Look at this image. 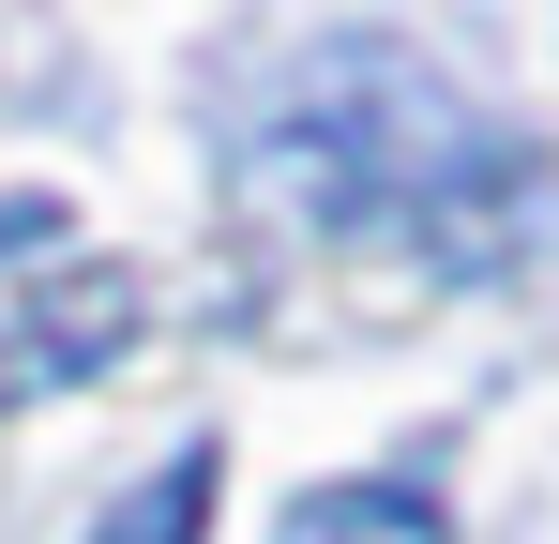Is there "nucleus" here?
<instances>
[{
    "label": "nucleus",
    "mask_w": 559,
    "mask_h": 544,
    "mask_svg": "<svg viewBox=\"0 0 559 544\" xmlns=\"http://www.w3.org/2000/svg\"><path fill=\"white\" fill-rule=\"evenodd\" d=\"M242 197H287L302 227H408L424 258L499 272L559 243V152H530L514 121H484L424 46L378 31H318L227 121Z\"/></svg>",
    "instance_id": "f257e3e1"
},
{
    "label": "nucleus",
    "mask_w": 559,
    "mask_h": 544,
    "mask_svg": "<svg viewBox=\"0 0 559 544\" xmlns=\"http://www.w3.org/2000/svg\"><path fill=\"white\" fill-rule=\"evenodd\" d=\"M136 318H152V272H121V258L61 272V287L0 333V409H15V393H61V378H92V363H121Z\"/></svg>",
    "instance_id": "f03ea898"
},
{
    "label": "nucleus",
    "mask_w": 559,
    "mask_h": 544,
    "mask_svg": "<svg viewBox=\"0 0 559 544\" xmlns=\"http://www.w3.org/2000/svg\"><path fill=\"white\" fill-rule=\"evenodd\" d=\"M273 544H454L424 484H302L273 515Z\"/></svg>",
    "instance_id": "7ed1b4c3"
},
{
    "label": "nucleus",
    "mask_w": 559,
    "mask_h": 544,
    "mask_svg": "<svg viewBox=\"0 0 559 544\" xmlns=\"http://www.w3.org/2000/svg\"><path fill=\"white\" fill-rule=\"evenodd\" d=\"M212 484H227V453L182 439L167 469H136V484L106 499V530H92V544H212Z\"/></svg>",
    "instance_id": "20e7f679"
}]
</instances>
